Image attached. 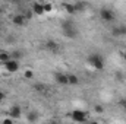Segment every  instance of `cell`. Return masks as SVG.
<instances>
[{"label": "cell", "mask_w": 126, "mask_h": 124, "mask_svg": "<svg viewBox=\"0 0 126 124\" xmlns=\"http://www.w3.org/2000/svg\"><path fill=\"white\" fill-rule=\"evenodd\" d=\"M0 18H1V9H0Z\"/></svg>", "instance_id": "83f0119b"}, {"label": "cell", "mask_w": 126, "mask_h": 124, "mask_svg": "<svg viewBox=\"0 0 126 124\" xmlns=\"http://www.w3.org/2000/svg\"><path fill=\"white\" fill-rule=\"evenodd\" d=\"M63 9H64L67 13H70V15L76 13V9H75V4H73V3H64V4H63Z\"/></svg>", "instance_id": "8fae6325"}, {"label": "cell", "mask_w": 126, "mask_h": 124, "mask_svg": "<svg viewBox=\"0 0 126 124\" xmlns=\"http://www.w3.org/2000/svg\"><path fill=\"white\" fill-rule=\"evenodd\" d=\"M87 62L91 67H94L95 70H103L104 69V59L100 54H90Z\"/></svg>", "instance_id": "6da1fadb"}, {"label": "cell", "mask_w": 126, "mask_h": 124, "mask_svg": "<svg viewBox=\"0 0 126 124\" xmlns=\"http://www.w3.org/2000/svg\"><path fill=\"white\" fill-rule=\"evenodd\" d=\"M4 98H6V93L3 92V91H0V102H3V101H4Z\"/></svg>", "instance_id": "7402d4cb"}, {"label": "cell", "mask_w": 126, "mask_h": 124, "mask_svg": "<svg viewBox=\"0 0 126 124\" xmlns=\"http://www.w3.org/2000/svg\"><path fill=\"white\" fill-rule=\"evenodd\" d=\"M116 29H117V32H119V37H125L126 35V25L125 24H122V25L117 26Z\"/></svg>", "instance_id": "e0dca14e"}, {"label": "cell", "mask_w": 126, "mask_h": 124, "mask_svg": "<svg viewBox=\"0 0 126 124\" xmlns=\"http://www.w3.org/2000/svg\"><path fill=\"white\" fill-rule=\"evenodd\" d=\"M73 4H75V9H76V12H84V10L87 9V3L76 1V3H73Z\"/></svg>", "instance_id": "9a60e30c"}, {"label": "cell", "mask_w": 126, "mask_h": 124, "mask_svg": "<svg viewBox=\"0 0 126 124\" xmlns=\"http://www.w3.org/2000/svg\"><path fill=\"white\" fill-rule=\"evenodd\" d=\"M70 115H72V120L78 124H84L88 118V112H85L82 110H73Z\"/></svg>", "instance_id": "3957f363"}, {"label": "cell", "mask_w": 126, "mask_h": 124, "mask_svg": "<svg viewBox=\"0 0 126 124\" xmlns=\"http://www.w3.org/2000/svg\"><path fill=\"white\" fill-rule=\"evenodd\" d=\"M27 120H28V123H35V121L38 120V114H37L35 111H30V112L27 114Z\"/></svg>", "instance_id": "7c38bea8"}, {"label": "cell", "mask_w": 126, "mask_h": 124, "mask_svg": "<svg viewBox=\"0 0 126 124\" xmlns=\"http://www.w3.org/2000/svg\"><path fill=\"white\" fill-rule=\"evenodd\" d=\"M43 6H44V12H51V9H53L51 3H43Z\"/></svg>", "instance_id": "ac0fdd59"}, {"label": "cell", "mask_w": 126, "mask_h": 124, "mask_svg": "<svg viewBox=\"0 0 126 124\" xmlns=\"http://www.w3.org/2000/svg\"><path fill=\"white\" fill-rule=\"evenodd\" d=\"M9 60H12V56L9 54V53H6V51H1L0 53V63H7Z\"/></svg>", "instance_id": "4fadbf2b"}, {"label": "cell", "mask_w": 126, "mask_h": 124, "mask_svg": "<svg viewBox=\"0 0 126 124\" xmlns=\"http://www.w3.org/2000/svg\"><path fill=\"white\" fill-rule=\"evenodd\" d=\"M12 22H13L16 26H22V25L25 24V18H24V15H15L13 19H12Z\"/></svg>", "instance_id": "9c48e42d"}, {"label": "cell", "mask_w": 126, "mask_h": 124, "mask_svg": "<svg viewBox=\"0 0 126 124\" xmlns=\"http://www.w3.org/2000/svg\"><path fill=\"white\" fill-rule=\"evenodd\" d=\"M21 115H22V108H21V105H18V104L12 105L10 110H9V117L13 120V118H19Z\"/></svg>", "instance_id": "5b68a950"}, {"label": "cell", "mask_w": 126, "mask_h": 124, "mask_svg": "<svg viewBox=\"0 0 126 124\" xmlns=\"http://www.w3.org/2000/svg\"><path fill=\"white\" fill-rule=\"evenodd\" d=\"M24 76H25L27 79H32V77H34V72L28 69V70H25V73H24Z\"/></svg>", "instance_id": "d6986e66"}, {"label": "cell", "mask_w": 126, "mask_h": 124, "mask_svg": "<svg viewBox=\"0 0 126 124\" xmlns=\"http://www.w3.org/2000/svg\"><path fill=\"white\" fill-rule=\"evenodd\" d=\"M1 124H13V120H12L10 117H6V118L1 121Z\"/></svg>", "instance_id": "44dd1931"}, {"label": "cell", "mask_w": 126, "mask_h": 124, "mask_svg": "<svg viewBox=\"0 0 126 124\" xmlns=\"http://www.w3.org/2000/svg\"><path fill=\"white\" fill-rule=\"evenodd\" d=\"M120 105H122L123 108H126V99H122V101H120Z\"/></svg>", "instance_id": "cb8c5ba5"}, {"label": "cell", "mask_w": 126, "mask_h": 124, "mask_svg": "<svg viewBox=\"0 0 126 124\" xmlns=\"http://www.w3.org/2000/svg\"><path fill=\"white\" fill-rule=\"evenodd\" d=\"M32 13H35V15H44L46 12H44V6H43V3H38V1H35L34 4H32V9H31Z\"/></svg>", "instance_id": "52a82bcc"}, {"label": "cell", "mask_w": 126, "mask_h": 124, "mask_svg": "<svg viewBox=\"0 0 126 124\" xmlns=\"http://www.w3.org/2000/svg\"><path fill=\"white\" fill-rule=\"evenodd\" d=\"M90 124H100V123H98V121H91Z\"/></svg>", "instance_id": "484cf974"}, {"label": "cell", "mask_w": 126, "mask_h": 124, "mask_svg": "<svg viewBox=\"0 0 126 124\" xmlns=\"http://www.w3.org/2000/svg\"><path fill=\"white\" fill-rule=\"evenodd\" d=\"M35 89L37 91H44V86L43 85H35Z\"/></svg>", "instance_id": "603a6c76"}, {"label": "cell", "mask_w": 126, "mask_h": 124, "mask_svg": "<svg viewBox=\"0 0 126 124\" xmlns=\"http://www.w3.org/2000/svg\"><path fill=\"white\" fill-rule=\"evenodd\" d=\"M67 80H69V85H78L79 83V77L76 74H67Z\"/></svg>", "instance_id": "5bb4252c"}, {"label": "cell", "mask_w": 126, "mask_h": 124, "mask_svg": "<svg viewBox=\"0 0 126 124\" xmlns=\"http://www.w3.org/2000/svg\"><path fill=\"white\" fill-rule=\"evenodd\" d=\"M4 66V69H6V72H9V73H15V72H18L19 70V63L16 62V60H9L7 63H4L3 64Z\"/></svg>", "instance_id": "8992f818"}, {"label": "cell", "mask_w": 126, "mask_h": 124, "mask_svg": "<svg viewBox=\"0 0 126 124\" xmlns=\"http://www.w3.org/2000/svg\"><path fill=\"white\" fill-rule=\"evenodd\" d=\"M46 48L50 50V51H57V50H59V44H57L56 41H53V39H48V41L46 42Z\"/></svg>", "instance_id": "30bf717a"}, {"label": "cell", "mask_w": 126, "mask_h": 124, "mask_svg": "<svg viewBox=\"0 0 126 124\" xmlns=\"http://www.w3.org/2000/svg\"><path fill=\"white\" fill-rule=\"evenodd\" d=\"M10 56H12V59H13V60H16V62H18L19 59H22L24 53H22V51H18V50H15V51H13V53H12Z\"/></svg>", "instance_id": "2e32d148"}, {"label": "cell", "mask_w": 126, "mask_h": 124, "mask_svg": "<svg viewBox=\"0 0 126 124\" xmlns=\"http://www.w3.org/2000/svg\"><path fill=\"white\" fill-rule=\"evenodd\" d=\"M47 124H59V123H47Z\"/></svg>", "instance_id": "4316f807"}, {"label": "cell", "mask_w": 126, "mask_h": 124, "mask_svg": "<svg viewBox=\"0 0 126 124\" xmlns=\"http://www.w3.org/2000/svg\"><path fill=\"white\" fill-rule=\"evenodd\" d=\"M100 18H101L104 22H113V21H114V13H113V10L104 7V9L100 10Z\"/></svg>", "instance_id": "277c9868"}, {"label": "cell", "mask_w": 126, "mask_h": 124, "mask_svg": "<svg viewBox=\"0 0 126 124\" xmlns=\"http://www.w3.org/2000/svg\"><path fill=\"white\" fill-rule=\"evenodd\" d=\"M54 79H56V82H57L59 85H69V80H67V74H64V73H56Z\"/></svg>", "instance_id": "ba28073f"}, {"label": "cell", "mask_w": 126, "mask_h": 124, "mask_svg": "<svg viewBox=\"0 0 126 124\" xmlns=\"http://www.w3.org/2000/svg\"><path fill=\"white\" fill-rule=\"evenodd\" d=\"M94 110H95V112H98V114H101V112L104 111V108H103L101 105H95V107H94Z\"/></svg>", "instance_id": "ffe728a7"}, {"label": "cell", "mask_w": 126, "mask_h": 124, "mask_svg": "<svg viewBox=\"0 0 126 124\" xmlns=\"http://www.w3.org/2000/svg\"><path fill=\"white\" fill-rule=\"evenodd\" d=\"M120 56H122V59L126 62V51H122V53H120Z\"/></svg>", "instance_id": "d4e9b609"}, {"label": "cell", "mask_w": 126, "mask_h": 124, "mask_svg": "<svg viewBox=\"0 0 126 124\" xmlns=\"http://www.w3.org/2000/svg\"><path fill=\"white\" fill-rule=\"evenodd\" d=\"M62 31H63V34H64V37H67V38H75V37L78 35V31H76L73 22H70V21H64V22H63L62 24Z\"/></svg>", "instance_id": "7a4b0ae2"}]
</instances>
